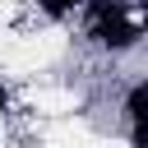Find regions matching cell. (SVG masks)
<instances>
[{"label": "cell", "instance_id": "obj_1", "mask_svg": "<svg viewBox=\"0 0 148 148\" xmlns=\"http://www.w3.org/2000/svg\"><path fill=\"white\" fill-rule=\"evenodd\" d=\"M74 28H79V42L102 60H125L148 46V28L134 0H88Z\"/></svg>", "mask_w": 148, "mask_h": 148}, {"label": "cell", "instance_id": "obj_2", "mask_svg": "<svg viewBox=\"0 0 148 148\" xmlns=\"http://www.w3.org/2000/svg\"><path fill=\"white\" fill-rule=\"evenodd\" d=\"M28 5H32V18L42 28H74L88 0H28Z\"/></svg>", "mask_w": 148, "mask_h": 148}, {"label": "cell", "instance_id": "obj_3", "mask_svg": "<svg viewBox=\"0 0 148 148\" xmlns=\"http://www.w3.org/2000/svg\"><path fill=\"white\" fill-rule=\"evenodd\" d=\"M18 111V97H14V88H9V79H0V120H9Z\"/></svg>", "mask_w": 148, "mask_h": 148}]
</instances>
